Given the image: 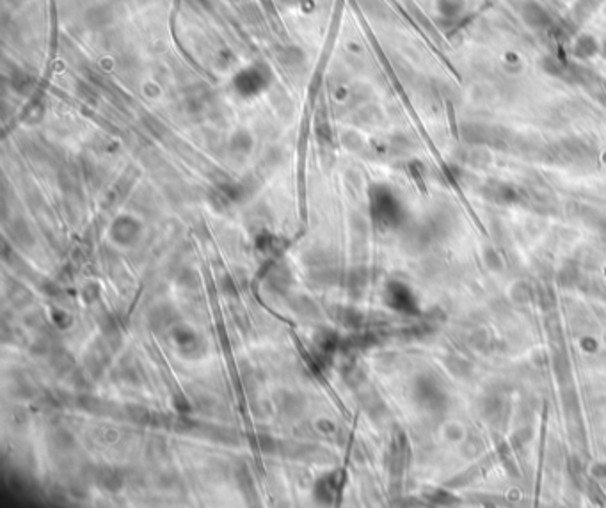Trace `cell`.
<instances>
[{"instance_id":"obj_1","label":"cell","mask_w":606,"mask_h":508,"mask_svg":"<svg viewBox=\"0 0 606 508\" xmlns=\"http://www.w3.org/2000/svg\"><path fill=\"white\" fill-rule=\"evenodd\" d=\"M519 12H521V18H523L524 24L528 25L530 29H533V30L549 29V27L553 25L551 17H549L548 9L542 8L539 2H533V0H526V2H523Z\"/></svg>"},{"instance_id":"obj_2","label":"cell","mask_w":606,"mask_h":508,"mask_svg":"<svg viewBox=\"0 0 606 508\" xmlns=\"http://www.w3.org/2000/svg\"><path fill=\"white\" fill-rule=\"evenodd\" d=\"M573 55L580 61H587V59L596 57L599 52H601V43L596 39V36L592 34H580L576 36L573 43Z\"/></svg>"},{"instance_id":"obj_3","label":"cell","mask_w":606,"mask_h":508,"mask_svg":"<svg viewBox=\"0 0 606 508\" xmlns=\"http://www.w3.org/2000/svg\"><path fill=\"white\" fill-rule=\"evenodd\" d=\"M436 11L443 20H459L466 12V0H436Z\"/></svg>"},{"instance_id":"obj_4","label":"cell","mask_w":606,"mask_h":508,"mask_svg":"<svg viewBox=\"0 0 606 508\" xmlns=\"http://www.w3.org/2000/svg\"><path fill=\"white\" fill-rule=\"evenodd\" d=\"M596 6H598L596 0H578L576 4H574V18L578 21H585L594 12Z\"/></svg>"},{"instance_id":"obj_5","label":"cell","mask_w":606,"mask_h":508,"mask_svg":"<svg viewBox=\"0 0 606 508\" xmlns=\"http://www.w3.org/2000/svg\"><path fill=\"white\" fill-rule=\"evenodd\" d=\"M603 55V57H606V42L601 43V52H599Z\"/></svg>"}]
</instances>
